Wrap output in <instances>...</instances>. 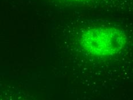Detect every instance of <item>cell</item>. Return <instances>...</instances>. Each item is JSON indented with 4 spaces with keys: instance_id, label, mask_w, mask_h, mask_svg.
I'll list each match as a JSON object with an SVG mask.
<instances>
[{
    "instance_id": "cell-1",
    "label": "cell",
    "mask_w": 133,
    "mask_h": 100,
    "mask_svg": "<svg viewBox=\"0 0 133 100\" xmlns=\"http://www.w3.org/2000/svg\"><path fill=\"white\" fill-rule=\"evenodd\" d=\"M80 48L96 58L111 57L125 48L127 36L125 32L111 26H97L85 29L78 39Z\"/></svg>"
},
{
    "instance_id": "cell-2",
    "label": "cell",
    "mask_w": 133,
    "mask_h": 100,
    "mask_svg": "<svg viewBox=\"0 0 133 100\" xmlns=\"http://www.w3.org/2000/svg\"><path fill=\"white\" fill-rule=\"evenodd\" d=\"M66 1H73V2H83L90 1H92V0H66Z\"/></svg>"
}]
</instances>
